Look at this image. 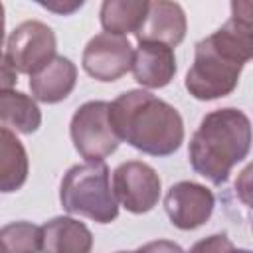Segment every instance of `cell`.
Masks as SVG:
<instances>
[{"instance_id": "1", "label": "cell", "mask_w": 253, "mask_h": 253, "mask_svg": "<svg viewBox=\"0 0 253 253\" xmlns=\"http://www.w3.org/2000/svg\"><path fill=\"white\" fill-rule=\"evenodd\" d=\"M253 6L233 2L231 18L194 47V63L184 85L198 101H213L235 91L245 63L253 55Z\"/></svg>"}, {"instance_id": "2", "label": "cell", "mask_w": 253, "mask_h": 253, "mask_svg": "<svg viewBox=\"0 0 253 253\" xmlns=\"http://www.w3.org/2000/svg\"><path fill=\"white\" fill-rule=\"evenodd\" d=\"M119 140L150 156H170L184 142V121L176 107L148 91L121 93L109 109Z\"/></svg>"}, {"instance_id": "3", "label": "cell", "mask_w": 253, "mask_h": 253, "mask_svg": "<svg viewBox=\"0 0 253 253\" xmlns=\"http://www.w3.org/2000/svg\"><path fill=\"white\" fill-rule=\"evenodd\" d=\"M251 148V121L235 109H215L208 113L194 130L188 158L196 174L215 186L227 182L235 164L247 158Z\"/></svg>"}, {"instance_id": "4", "label": "cell", "mask_w": 253, "mask_h": 253, "mask_svg": "<svg viewBox=\"0 0 253 253\" xmlns=\"http://www.w3.org/2000/svg\"><path fill=\"white\" fill-rule=\"evenodd\" d=\"M59 202L67 213L83 215L97 223H111L119 215V204L111 188L105 160L71 166L59 186Z\"/></svg>"}, {"instance_id": "5", "label": "cell", "mask_w": 253, "mask_h": 253, "mask_svg": "<svg viewBox=\"0 0 253 253\" xmlns=\"http://www.w3.org/2000/svg\"><path fill=\"white\" fill-rule=\"evenodd\" d=\"M109 109L107 101H87L71 117V142L85 162L105 160L119 148L121 140L111 126Z\"/></svg>"}, {"instance_id": "6", "label": "cell", "mask_w": 253, "mask_h": 253, "mask_svg": "<svg viewBox=\"0 0 253 253\" xmlns=\"http://www.w3.org/2000/svg\"><path fill=\"white\" fill-rule=\"evenodd\" d=\"M55 51V34L40 20H26L18 24L6 42V59L16 69V73L34 75L57 55Z\"/></svg>"}, {"instance_id": "7", "label": "cell", "mask_w": 253, "mask_h": 253, "mask_svg": "<svg viewBox=\"0 0 253 253\" xmlns=\"http://www.w3.org/2000/svg\"><path fill=\"white\" fill-rule=\"evenodd\" d=\"M160 176L150 164L142 160H126L113 170L115 200L134 215L150 211L160 200Z\"/></svg>"}, {"instance_id": "8", "label": "cell", "mask_w": 253, "mask_h": 253, "mask_svg": "<svg viewBox=\"0 0 253 253\" xmlns=\"http://www.w3.org/2000/svg\"><path fill=\"white\" fill-rule=\"evenodd\" d=\"M132 45L125 36L97 34L93 36L81 55L83 69L97 81H117L132 65Z\"/></svg>"}, {"instance_id": "9", "label": "cell", "mask_w": 253, "mask_h": 253, "mask_svg": "<svg viewBox=\"0 0 253 253\" xmlns=\"http://www.w3.org/2000/svg\"><path fill=\"white\" fill-rule=\"evenodd\" d=\"M215 208V196L210 188L198 182H176L168 188L164 196V210L172 225L190 231L204 225Z\"/></svg>"}, {"instance_id": "10", "label": "cell", "mask_w": 253, "mask_h": 253, "mask_svg": "<svg viewBox=\"0 0 253 253\" xmlns=\"http://www.w3.org/2000/svg\"><path fill=\"white\" fill-rule=\"evenodd\" d=\"M188 20L180 4L176 2H148V12L142 26L134 34L138 42H156L168 47H176L184 42Z\"/></svg>"}, {"instance_id": "11", "label": "cell", "mask_w": 253, "mask_h": 253, "mask_svg": "<svg viewBox=\"0 0 253 253\" xmlns=\"http://www.w3.org/2000/svg\"><path fill=\"white\" fill-rule=\"evenodd\" d=\"M176 69L178 65L172 47L156 42H138L130 65L138 85L144 89H162L174 79Z\"/></svg>"}, {"instance_id": "12", "label": "cell", "mask_w": 253, "mask_h": 253, "mask_svg": "<svg viewBox=\"0 0 253 253\" xmlns=\"http://www.w3.org/2000/svg\"><path fill=\"white\" fill-rule=\"evenodd\" d=\"M77 83V67L69 57L55 55L47 65L30 75L32 99L40 103H59L71 95Z\"/></svg>"}, {"instance_id": "13", "label": "cell", "mask_w": 253, "mask_h": 253, "mask_svg": "<svg viewBox=\"0 0 253 253\" xmlns=\"http://www.w3.org/2000/svg\"><path fill=\"white\" fill-rule=\"evenodd\" d=\"M42 253H91L93 233L91 229L69 215H59L43 223L42 227Z\"/></svg>"}, {"instance_id": "14", "label": "cell", "mask_w": 253, "mask_h": 253, "mask_svg": "<svg viewBox=\"0 0 253 253\" xmlns=\"http://www.w3.org/2000/svg\"><path fill=\"white\" fill-rule=\"evenodd\" d=\"M30 172L28 152L16 132L0 128V192L12 194L20 190Z\"/></svg>"}, {"instance_id": "15", "label": "cell", "mask_w": 253, "mask_h": 253, "mask_svg": "<svg viewBox=\"0 0 253 253\" xmlns=\"http://www.w3.org/2000/svg\"><path fill=\"white\" fill-rule=\"evenodd\" d=\"M42 125V111L38 103L20 91L0 93V128L32 134Z\"/></svg>"}, {"instance_id": "16", "label": "cell", "mask_w": 253, "mask_h": 253, "mask_svg": "<svg viewBox=\"0 0 253 253\" xmlns=\"http://www.w3.org/2000/svg\"><path fill=\"white\" fill-rule=\"evenodd\" d=\"M146 12V0H105L99 10V20L105 34L125 36L138 32Z\"/></svg>"}, {"instance_id": "17", "label": "cell", "mask_w": 253, "mask_h": 253, "mask_svg": "<svg viewBox=\"0 0 253 253\" xmlns=\"http://www.w3.org/2000/svg\"><path fill=\"white\" fill-rule=\"evenodd\" d=\"M42 229L32 221H14L0 227V253H40Z\"/></svg>"}, {"instance_id": "18", "label": "cell", "mask_w": 253, "mask_h": 253, "mask_svg": "<svg viewBox=\"0 0 253 253\" xmlns=\"http://www.w3.org/2000/svg\"><path fill=\"white\" fill-rule=\"evenodd\" d=\"M231 249H233V243L225 233H213L210 237L196 241L188 253H229Z\"/></svg>"}, {"instance_id": "19", "label": "cell", "mask_w": 253, "mask_h": 253, "mask_svg": "<svg viewBox=\"0 0 253 253\" xmlns=\"http://www.w3.org/2000/svg\"><path fill=\"white\" fill-rule=\"evenodd\" d=\"M134 253H186V251L170 239H156V241H148L140 245Z\"/></svg>"}, {"instance_id": "20", "label": "cell", "mask_w": 253, "mask_h": 253, "mask_svg": "<svg viewBox=\"0 0 253 253\" xmlns=\"http://www.w3.org/2000/svg\"><path fill=\"white\" fill-rule=\"evenodd\" d=\"M18 83V73L16 69L10 65V61L6 59V55L0 57V93L4 91H12Z\"/></svg>"}, {"instance_id": "21", "label": "cell", "mask_w": 253, "mask_h": 253, "mask_svg": "<svg viewBox=\"0 0 253 253\" xmlns=\"http://www.w3.org/2000/svg\"><path fill=\"white\" fill-rule=\"evenodd\" d=\"M40 6H43V8H47V10H51V12H55V14H61V16H67V14H71V12H75V10H79L81 6H83V2L79 0V2H40Z\"/></svg>"}, {"instance_id": "22", "label": "cell", "mask_w": 253, "mask_h": 253, "mask_svg": "<svg viewBox=\"0 0 253 253\" xmlns=\"http://www.w3.org/2000/svg\"><path fill=\"white\" fill-rule=\"evenodd\" d=\"M4 28H6V12H4V4L0 2V57L2 53V43H4Z\"/></svg>"}, {"instance_id": "23", "label": "cell", "mask_w": 253, "mask_h": 253, "mask_svg": "<svg viewBox=\"0 0 253 253\" xmlns=\"http://www.w3.org/2000/svg\"><path fill=\"white\" fill-rule=\"evenodd\" d=\"M229 253H251V249H235V247H233Z\"/></svg>"}, {"instance_id": "24", "label": "cell", "mask_w": 253, "mask_h": 253, "mask_svg": "<svg viewBox=\"0 0 253 253\" xmlns=\"http://www.w3.org/2000/svg\"><path fill=\"white\" fill-rule=\"evenodd\" d=\"M117 253H134V251H117Z\"/></svg>"}]
</instances>
